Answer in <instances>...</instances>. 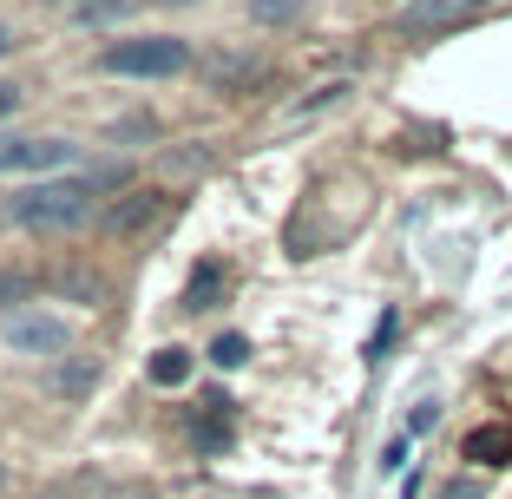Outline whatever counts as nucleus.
<instances>
[{"instance_id": "1a4fd4ad", "label": "nucleus", "mask_w": 512, "mask_h": 499, "mask_svg": "<svg viewBox=\"0 0 512 499\" xmlns=\"http://www.w3.org/2000/svg\"><path fill=\"white\" fill-rule=\"evenodd\" d=\"M211 362L217 368H243V362H250V335H217V342H211Z\"/></svg>"}, {"instance_id": "39448f33", "label": "nucleus", "mask_w": 512, "mask_h": 499, "mask_svg": "<svg viewBox=\"0 0 512 499\" xmlns=\"http://www.w3.org/2000/svg\"><path fill=\"white\" fill-rule=\"evenodd\" d=\"M165 211H171L165 191H125L119 204L106 211V230H112V237H138V230H151Z\"/></svg>"}, {"instance_id": "6ab92c4d", "label": "nucleus", "mask_w": 512, "mask_h": 499, "mask_svg": "<svg viewBox=\"0 0 512 499\" xmlns=\"http://www.w3.org/2000/svg\"><path fill=\"white\" fill-rule=\"evenodd\" d=\"M46 499H60V493H46Z\"/></svg>"}, {"instance_id": "0eeeda50", "label": "nucleus", "mask_w": 512, "mask_h": 499, "mask_svg": "<svg viewBox=\"0 0 512 499\" xmlns=\"http://www.w3.org/2000/svg\"><path fill=\"white\" fill-rule=\"evenodd\" d=\"M151 381H158V388H184V381H191V355H184L178 342L158 348V355H151Z\"/></svg>"}, {"instance_id": "a211bd4d", "label": "nucleus", "mask_w": 512, "mask_h": 499, "mask_svg": "<svg viewBox=\"0 0 512 499\" xmlns=\"http://www.w3.org/2000/svg\"><path fill=\"white\" fill-rule=\"evenodd\" d=\"M165 7H191V0H165Z\"/></svg>"}, {"instance_id": "f257e3e1", "label": "nucleus", "mask_w": 512, "mask_h": 499, "mask_svg": "<svg viewBox=\"0 0 512 499\" xmlns=\"http://www.w3.org/2000/svg\"><path fill=\"white\" fill-rule=\"evenodd\" d=\"M92 211V184L86 178H53V184H27V191H14V204H7V217L27 230H73L86 224Z\"/></svg>"}, {"instance_id": "f03ea898", "label": "nucleus", "mask_w": 512, "mask_h": 499, "mask_svg": "<svg viewBox=\"0 0 512 499\" xmlns=\"http://www.w3.org/2000/svg\"><path fill=\"white\" fill-rule=\"evenodd\" d=\"M99 66L106 73H125V79H171L191 66V46L171 40V33H145V40H119L99 53Z\"/></svg>"}, {"instance_id": "f8f14e48", "label": "nucleus", "mask_w": 512, "mask_h": 499, "mask_svg": "<svg viewBox=\"0 0 512 499\" xmlns=\"http://www.w3.org/2000/svg\"><path fill=\"white\" fill-rule=\"evenodd\" d=\"M434 499H486V480H480V473H460V480H447Z\"/></svg>"}, {"instance_id": "9b49d317", "label": "nucleus", "mask_w": 512, "mask_h": 499, "mask_svg": "<svg viewBox=\"0 0 512 499\" xmlns=\"http://www.w3.org/2000/svg\"><path fill=\"white\" fill-rule=\"evenodd\" d=\"M27 296H33V276L27 270H0V309H7V303H27Z\"/></svg>"}, {"instance_id": "6e6552de", "label": "nucleus", "mask_w": 512, "mask_h": 499, "mask_svg": "<svg viewBox=\"0 0 512 499\" xmlns=\"http://www.w3.org/2000/svg\"><path fill=\"white\" fill-rule=\"evenodd\" d=\"M224 283V270H217V263H204V270L191 276V289H184V309H211V289Z\"/></svg>"}, {"instance_id": "dca6fc26", "label": "nucleus", "mask_w": 512, "mask_h": 499, "mask_svg": "<svg viewBox=\"0 0 512 499\" xmlns=\"http://www.w3.org/2000/svg\"><path fill=\"white\" fill-rule=\"evenodd\" d=\"M14 106H20V86H0V119H7Z\"/></svg>"}, {"instance_id": "2eb2a0df", "label": "nucleus", "mask_w": 512, "mask_h": 499, "mask_svg": "<svg viewBox=\"0 0 512 499\" xmlns=\"http://www.w3.org/2000/svg\"><path fill=\"white\" fill-rule=\"evenodd\" d=\"M14 46H20V33L7 27V20H0V60H7V53H14Z\"/></svg>"}, {"instance_id": "4468645a", "label": "nucleus", "mask_w": 512, "mask_h": 499, "mask_svg": "<svg viewBox=\"0 0 512 499\" xmlns=\"http://www.w3.org/2000/svg\"><path fill=\"white\" fill-rule=\"evenodd\" d=\"M434 421H440V401H421V408L407 414V434H427Z\"/></svg>"}, {"instance_id": "ddd939ff", "label": "nucleus", "mask_w": 512, "mask_h": 499, "mask_svg": "<svg viewBox=\"0 0 512 499\" xmlns=\"http://www.w3.org/2000/svg\"><path fill=\"white\" fill-rule=\"evenodd\" d=\"M460 7H480V0H421L414 20H440V14H460Z\"/></svg>"}, {"instance_id": "423d86ee", "label": "nucleus", "mask_w": 512, "mask_h": 499, "mask_svg": "<svg viewBox=\"0 0 512 499\" xmlns=\"http://www.w3.org/2000/svg\"><path fill=\"white\" fill-rule=\"evenodd\" d=\"M467 460H480V467H512V427H473Z\"/></svg>"}, {"instance_id": "9d476101", "label": "nucleus", "mask_w": 512, "mask_h": 499, "mask_svg": "<svg viewBox=\"0 0 512 499\" xmlns=\"http://www.w3.org/2000/svg\"><path fill=\"white\" fill-rule=\"evenodd\" d=\"M92 381H99V375H92L86 362H79V368H60V375H53V394H73V401H79V394H92Z\"/></svg>"}, {"instance_id": "20e7f679", "label": "nucleus", "mask_w": 512, "mask_h": 499, "mask_svg": "<svg viewBox=\"0 0 512 499\" xmlns=\"http://www.w3.org/2000/svg\"><path fill=\"white\" fill-rule=\"evenodd\" d=\"M73 165V145L60 138H0V171H60Z\"/></svg>"}, {"instance_id": "7ed1b4c3", "label": "nucleus", "mask_w": 512, "mask_h": 499, "mask_svg": "<svg viewBox=\"0 0 512 499\" xmlns=\"http://www.w3.org/2000/svg\"><path fill=\"white\" fill-rule=\"evenodd\" d=\"M66 342H73L66 316H46V309H20L7 322V348L14 355H66Z\"/></svg>"}, {"instance_id": "f3484780", "label": "nucleus", "mask_w": 512, "mask_h": 499, "mask_svg": "<svg viewBox=\"0 0 512 499\" xmlns=\"http://www.w3.org/2000/svg\"><path fill=\"white\" fill-rule=\"evenodd\" d=\"M7 486H14V473H7V460H0V493H7Z\"/></svg>"}]
</instances>
